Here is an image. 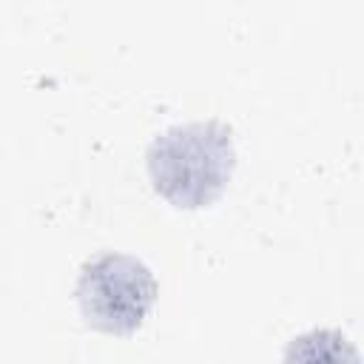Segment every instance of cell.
Returning a JSON list of instances; mask_svg holds the SVG:
<instances>
[{"label": "cell", "mask_w": 364, "mask_h": 364, "mask_svg": "<svg viewBox=\"0 0 364 364\" xmlns=\"http://www.w3.org/2000/svg\"><path fill=\"white\" fill-rule=\"evenodd\" d=\"M145 168L154 191L173 208L213 205L236 168L233 131L222 119L168 125L151 139Z\"/></svg>", "instance_id": "1"}, {"label": "cell", "mask_w": 364, "mask_h": 364, "mask_svg": "<svg viewBox=\"0 0 364 364\" xmlns=\"http://www.w3.org/2000/svg\"><path fill=\"white\" fill-rule=\"evenodd\" d=\"M156 299L151 267L131 253H100L80 267L77 307L88 327L108 336H131L142 327Z\"/></svg>", "instance_id": "2"}, {"label": "cell", "mask_w": 364, "mask_h": 364, "mask_svg": "<svg viewBox=\"0 0 364 364\" xmlns=\"http://www.w3.org/2000/svg\"><path fill=\"white\" fill-rule=\"evenodd\" d=\"M282 364H361V358L341 330L313 327L287 341Z\"/></svg>", "instance_id": "3"}]
</instances>
